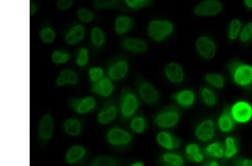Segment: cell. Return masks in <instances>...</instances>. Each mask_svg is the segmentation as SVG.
<instances>
[{
	"label": "cell",
	"instance_id": "7c38bea8",
	"mask_svg": "<svg viewBox=\"0 0 252 166\" xmlns=\"http://www.w3.org/2000/svg\"><path fill=\"white\" fill-rule=\"evenodd\" d=\"M222 4L217 0H206L194 7V14L199 17H214L221 13Z\"/></svg>",
	"mask_w": 252,
	"mask_h": 166
},
{
	"label": "cell",
	"instance_id": "603a6c76",
	"mask_svg": "<svg viewBox=\"0 0 252 166\" xmlns=\"http://www.w3.org/2000/svg\"><path fill=\"white\" fill-rule=\"evenodd\" d=\"M135 20L127 15H118L115 20V31L118 36H123L129 33L135 27Z\"/></svg>",
	"mask_w": 252,
	"mask_h": 166
},
{
	"label": "cell",
	"instance_id": "8992f818",
	"mask_svg": "<svg viewBox=\"0 0 252 166\" xmlns=\"http://www.w3.org/2000/svg\"><path fill=\"white\" fill-rule=\"evenodd\" d=\"M129 70V62L127 56L119 55L109 60L105 72L107 78L113 82H119L126 78Z\"/></svg>",
	"mask_w": 252,
	"mask_h": 166
},
{
	"label": "cell",
	"instance_id": "ab89813d",
	"mask_svg": "<svg viewBox=\"0 0 252 166\" xmlns=\"http://www.w3.org/2000/svg\"><path fill=\"white\" fill-rule=\"evenodd\" d=\"M89 61V51L87 48L83 47L77 51L75 63L80 68H84L88 65Z\"/></svg>",
	"mask_w": 252,
	"mask_h": 166
},
{
	"label": "cell",
	"instance_id": "d6986e66",
	"mask_svg": "<svg viewBox=\"0 0 252 166\" xmlns=\"http://www.w3.org/2000/svg\"><path fill=\"white\" fill-rule=\"evenodd\" d=\"M115 91V84L107 77H104L98 82L92 83L91 88L92 94L104 99L110 98Z\"/></svg>",
	"mask_w": 252,
	"mask_h": 166
},
{
	"label": "cell",
	"instance_id": "4dcf8cb0",
	"mask_svg": "<svg viewBox=\"0 0 252 166\" xmlns=\"http://www.w3.org/2000/svg\"><path fill=\"white\" fill-rule=\"evenodd\" d=\"M63 128L67 135L76 137L80 135L82 131V124L78 119L75 117H70L64 120Z\"/></svg>",
	"mask_w": 252,
	"mask_h": 166
},
{
	"label": "cell",
	"instance_id": "7402d4cb",
	"mask_svg": "<svg viewBox=\"0 0 252 166\" xmlns=\"http://www.w3.org/2000/svg\"><path fill=\"white\" fill-rule=\"evenodd\" d=\"M236 123L231 115V107L229 105H226L218 119L219 130L222 133H229L234 130Z\"/></svg>",
	"mask_w": 252,
	"mask_h": 166
},
{
	"label": "cell",
	"instance_id": "52a82bcc",
	"mask_svg": "<svg viewBox=\"0 0 252 166\" xmlns=\"http://www.w3.org/2000/svg\"><path fill=\"white\" fill-rule=\"evenodd\" d=\"M119 113V104L115 98L105 101L97 113V122L101 125L110 124L117 118Z\"/></svg>",
	"mask_w": 252,
	"mask_h": 166
},
{
	"label": "cell",
	"instance_id": "f546056e",
	"mask_svg": "<svg viewBox=\"0 0 252 166\" xmlns=\"http://www.w3.org/2000/svg\"><path fill=\"white\" fill-rule=\"evenodd\" d=\"M203 152L207 157L213 158V159H221L224 157V145L219 141H214L207 145Z\"/></svg>",
	"mask_w": 252,
	"mask_h": 166
},
{
	"label": "cell",
	"instance_id": "d4e9b609",
	"mask_svg": "<svg viewBox=\"0 0 252 166\" xmlns=\"http://www.w3.org/2000/svg\"><path fill=\"white\" fill-rule=\"evenodd\" d=\"M93 7L97 10H116L129 11L124 1L118 0H95L92 3Z\"/></svg>",
	"mask_w": 252,
	"mask_h": 166
},
{
	"label": "cell",
	"instance_id": "4316f807",
	"mask_svg": "<svg viewBox=\"0 0 252 166\" xmlns=\"http://www.w3.org/2000/svg\"><path fill=\"white\" fill-rule=\"evenodd\" d=\"M159 163L163 166H185L186 161L181 154L169 151L162 154Z\"/></svg>",
	"mask_w": 252,
	"mask_h": 166
},
{
	"label": "cell",
	"instance_id": "ffe728a7",
	"mask_svg": "<svg viewBox=\"0 0 252 166\" xmlns=\"http://www.w3.org/2000/svg\"><path fill=\"white\" fill-rule=\"evenodd\" d=\"M55 130V121L50 113H46L40 119L38 132L40 140L44 142L50 140L54 135Z\"/></svg>",
	"mask_w": 252,
	"mask_h": 166
},
{
	"label": "cell",
	"instance_id": "7a4b0ae2",
	"mask_svg": "<svg viewBox=\"0 0 252 166\" xmlns=\"http://www.w3.org/2000/svg\"><path fill=\"white\" fill-rule=\"evenodd\" d=\"M140 106L139 96L131 88L121 89L119 102V112L123 121L131 120L135 115Z\"/></svg>",
	"mask_w": 252,
	"mask_h": 166
},
{
	"label": "cell",
	"instance_id": "2e32d148",
	"mask_svg": "<svg viewBox=\"0 0 252 166\" xmlns=\"http://www.w3.org/2000/svg\"><path fill=\"white\" fill-rule=\"evenodd\" d=\"M170 98L180 108L188 109L194 105L196 94L192 89L186 88L172 93Z\"/></svg>",
	"mask_w": 252,
	"mask_h": 166
},
{
	"label": "cell",
	"instance_id": "836d02e7",
	"mask_svg": "<svg viewBox=\"0 0 252 166\" xmlns=\"http://www.w3.org/2000/svg\"><path fill=\"white\" fill-rule=\"evenodd\" d=\"M204 80L207 84L218 90H220L225 86V79L220 74L208 73L204 76Z\"/></svg>",
	"mask_w": 252,
	"mask_h": 166
},
{
	"label": "cell",
	"instance_id": "ac0fdd59",
	"mask_svg": "<svg viewBox=\"0 0 252 166\" xmlns=\"http://www.w3.org/2000/svg\"><path fill=\"white\" fill-rule=\"evenodd\" d=\"M165 78L174 84H180L184 82L185 72L180 63L170 62L166 64L164 68Z\"/></svg>",
	"mask_w": 252,
	"mask_h": 166
},
{
	"label": "cell",
	"instance_id": "d6a6232c",
	"mask_svg": "<svg viewBox=\"0 0 252 166\" xmlns=\"http://www.w3.org/2000/svg\"><path fill=\"white\" fill-rule=\"evenodd\" d=\"M56 33L54 28L49 24H44L39 30V36L43 43L51 44L55 41Z\"/></svg>",
	"mask_w": 252,
	"mask_h": 166
},
{
	"label": "cell",
	"instance_id": "44dd1931",
	"mask_svg": "<svg viewBox=\"0 0 252 166\" xmlns=\"http://www.w3.org/2000/svg\"><path fill=\"white\" fill-rule=\"evenodd\" d=\"M79 82V76L77 72L74 69L67 68L60 72L56 79L55 84L59 87L66 86H75L78 84Z\"/></svg>",
	"mask_w": 252,
	"mask_h": 166
},
{
	"label": "cell",
	"instance_id": "83f0119b",
	"mask_svg": "<svg viewBox=\"0 0 252 166\" xmlns=\"http://www.w3.org/2000/svg\"><path fill=\"white\" fill-rule=\"evenodd\" d=\"M87 154V150L83 145H75L69 149L65 156L66 163L74 165L84 159Z\"/></svg>",
	"mask_w": 252,
	"mask_h": 166
},
{
	"label": "cell",
	"instance_id": "ba28073f",
	"mask_svg": "<svg viewBox=\"0 0 252 166\" xmlns=\"http://www.w3.org/2000/svg\"><path fill=\"white\" fill-rule=\"evenodd\" d=\"M195 47L198 55L205 60L212 59L217 55V44L209 35H202L199 36Z\"/></svg>",
	"mask_w": 252,
	"mask_h": 166
},
{
	"label": "cell",
	"instance_id": "b9f144b4",
	"mask_svg": "<svg viewBox=\"0 0 252 166\" xmlns=\"http://www.w3.org/2000/svg\"><path fill=\"white\" fill-rule=\"evenodd\" d=\"M240 42L243 44H248L252 41V21L246 24L242 28L239 36Z\"/></svg>",
	"mask_w": 252,
	"mask_h": 166
},
{
	"label": "cell",
	"instance_id": "6da1fadb",
	"mask_svg": "<svg viewBox=\"0 0 252 166\" xmlns=\"http://www.w3.org/2000/svg\"><path fill=\"white\" fill-rule=\"evenodd\" d=\"M226 68L235 85L248 92L252 90V64L234 57L226 63Z\"/></svg>",
	"mask_w": 252,
	"mask_h": 166
},
{
	"label": "cell",
	"instance_id": "f6af8a7d",
	"mask_svg": "<svg viewBox=\"0 0 252 166\" xmlns=\"http://www.w3.org/2000/svg\"><path fill=\"white\" fill-rule=\"evenodd\" d=\"M235 166H252V159L241 158L235 163Z\"/></svg>",
	"mask_w": 252,
	"mask_h": 166
},
{
	"label": "cell",
	"instance_id": "277c9868",
	"mask_svg": "<svg viewBox=\"0 0 252 166\" xmlns=\"http://www.w3.org/2000/svg\"><path fill=\"white\" fill-rule=\"evenodd\" d=\"M136 94L142 102L149 106H155L160 103L161 96L158 89L140 74L135 79Z\"/></svg>",
	"mask_w": 252,
	"mask_h": 166
},
{
	"label": "cell",
	"instance_id": "74e56055",
	"mask_svg": "<svg viewBox=\"0 0 252 166\" xmlns=\"http://www.w3.org/2000/svg\"><path fill=\"white\" fill-rule=\"evenodd\" d=\"M242 23L241 20L234 19L229 24L227 37L230 41L233 42L237 40L242 29Z\"/></svg>",
	"mask_w": 252,
	"mask_h": 166
},
{
	"label": "cell",
	"instance_id": "9c48e42d",
	"mask_svg": "<svg viewBox=\"0 0 252 166\" xmlns=\"http://www.w3.org/2000/svg\"><path fill=\"white\" fill-rule=\"evenodd\" d=\"M106 138L109 144L115 147H124L131 144V134L119 127H114L107 132Z\"/></svg>",
	"mask_w": 252,
	"mask_h": 166
},
{
	"label": "cell",
	"instance_id": "7dc6e473",
	"mask_svg": "<svg viewBox=\"0 0 252 166\" xmlns=\"http://www.w3.org/2000/svg\"><path fill=\"white\" fill-rule=\"evenodd\" d=\"M243 4L247 10H252V0H245Z\"/></svg>",
	"mask_w": 252,
	"mask_h": 166
},
{
	"label": "cell",
	"instance_id": "4fadbf2b",
	"mask_svg": "<svg viewBox=\"0 0 252 166\" xmlns=\"http://www.w3.org/2000/svg\"><path fill=\"white\" fill-rule=\"evenodd\" d=\"M86 35V29L82 24L75 23L64 30V40L68 46H75L83 42Z\"/></svg>",
	"mask_w": 252,
	"mask_h": 166
},
{
	"label": "cell",
	"instance_id": "f1b7e54d",
	"mask_svg": "<svg viewBox=\"0 0 252 166\" xmlns=\"http://www.w3.org/2000/svg\"><path fill=\"white\" fill-rule=\"evenodd\" d=\"M129 127L130 130L137 135L144 133L148 128V122L146 117L142 114L134 116L130 120Z\"/></svg>",
	"mask_w": 252,
	"mask_h": 166
},
{
	"label": "cell",
	"instance_id": "f35d334b",
	"mask_svg": "<svg viewBox=\"0 0 252 166\" xmlns=\"http://www.w3.org/2000/svg\"><path fill=\"white\" fill-rule=\"evenodd\" d=\"M76 14L77 18L82 24L90 23L95 18L94 12L87 7H79L77 9Z\"/></svg>",
	"mask_w": 252,
	"mask_h": 166
},
{
	"label": "cell",
	"instance_id": "1f68e13d",
	"mask_svg": "<svg viewBox=\"0 0 252 166\" xmlns=\"http://www.w3.org/2000/svg\"><path fill=\"white\" fill-rule=\"evenodd\" d=\"M200 96L203 103L207 107H214L218 103V98L216 93L209 87H202L200 91Z\"/></svg>",
	"mask_w": 252,
	"mask_h": 166
},
{
	"label": "cell",
	"instance_id": "8fae6325",
	"mask_svg": "<svg viewBox=\"0 0 252 166\" xmlns=\"http://www.w3.org/2000/svg\"><path fill=\"white\" fill-rule=\"evenodd\" d=\"M122 50L134 55H142L148 51L149 46L146 40L137 37H124L120 42Z\"/></svg>",
	"mask_w": 252,
	"mask_h": 166
},
{
	"label": "cell",
	"instance_id": "60d3db41",
	"mask_svg": "<svg viewBox=\"0 0 252 166\" xmlns=\"http://www.w3.org/2000/svg\"><path fill=\"white\" fill-rule=\"evenodd\" d=\"M89 166H119L117 161L111 156H100L93 160Z\"/></svg>",
	"mask_w": 252,
	"mask_h": 166
},
{
	"label": "cell",
	"instance_id": "484cf974",
	"mask_svg": "<svg viewBox=\"0 0 252 166\" xmlns=\"http://www.w3.org/2000/svg\"><path fill=\"white\" fill-rule=\"evenodd\" d=\"M186 159L190 163L200 164L204 161L205 155L199 145L195 143H189L185 148Z\"/></svg>",
	"mask_w": 252,
	"mask_h": 166
},
{
	"label": "cell",
	"instance_id": "5b68a950",
	"mask_svg": "<svg viewBox=\"0 0 252 166\" xmlns=\"http://www.w3.org/2000/svg\"><path fill=\"white\" fill-rule=\"evenodd\" d=\"M174 29V24L170 20L156 19L149 23L147 32L150 38L154 42L161 43L170 37Z\"/></svg>",
	"mask_w": 252,
	"mask_h": 166
},
{
	"label": "cell",
	"instance_id": "e0dca14e",
	"mask_svg": "<svg viewBox=\"0 0 252 166\" xmlns=\"http://www.w3.org/2000/svg\"><path fill=\"white\" fill-rule=\"evenodd\" d=\"M156 141L159 146L168 151H173L181 147L182 140L167 131L158 132L156 136Z\"/></svg>",
	"mask_w": 252,
	"mask_h": 166
},
{
	"label": "cell",
	"instance_id": "681fc988",
	"mask_svg": "<svg viewBox=\"0 0 252 166\" xmlns=\"http://www.w3.org/2000/svg\"><path fill=\"white\" fill-rule=\"evenodd\" d=\"M129 166H145V165L143 163H142V162L136 161L135 163L130 165Z\"/></svg>",
	"mask_w": 252,
	"mask_h": 166
},
{
	"label": "cell",
	"instance_id": "7bdbcfd3",
	"mask_svg": "<svg viewBox=\"0 0 252 166\" xmlns=\"http://www.w3.org/2000/svg\"><path fill=\"white\" fill-rule=\"evenodd\" d=\"M88 74L89 79L92 84L104 78V71L103 68L100 67L93 66L89 68Z\"/></svg>",
	"mask_w": 252,
	"mask_h": 166
},
{
	"label": "cell",
	"instance_id": "d590c367",
	"mask_svg": "<svg viewBox=\"0 0 252 166\" xmlns=\"http://www.w3.org/2000/svg\"><path fill=\"white\" fill-rule=\"evenodd\" d=\"M225 155L226 159H232L237 155L239 151L237 141L233 137H227L224 143Z\"/></svg>",
	"mask_w": 252,
	"mask_h": 166
},
{
	"label": "cell",
	"instance_id": "5bb4252c",
	"mask_svg": "<svg viewBox=\"0 0 252 166\" xmlns=\"http://www.w3.org/2000/svg\"><path fill=\"white\" fill-rule=\"evenodd\" d=\"M231 113L235 122L240 124L249 123L252 119V106L245 101H239L231 107Z\"/></svg>",
	"mask_w": 252,
	"mask_h": 166
},
{
	"label": "cell",
	"instance_id": "8d00e7d4",
	"mask_svg": "<svg viewBox=\"0 0 252 166\" xmlns=\"http://www.w3.org/2000/svg\"><path fill=\"white\" fill-rule=\"evenodd\" d=\"M71 59V54L66 50H55L52 53L51 60L56 65H63L70 61Z\"/></svg>",
	"mask_w": 252,
	"mask_h": 166
},
{
	"label": "cell",
	"instance_id": "cb8c5ba5",
	"mask_svg": "<svg viewBox=\"0 0 252 166\" xmlns=\"http://www.w3.org/2000/svg\"><path fill=\"white\" fill-rule=\"evenodd\" d=\"M90 42L93 49L102 50L107 42V35L105 31L99 27H92L90 31Z\"/></svg>",
	"mask_w": 252,
	"mask_h": 166
},
{
	"label": "cell",
	"instance_id": "e575fe53",
	"mask_svg": "<svg viewBox=\"0 0 252 166\" xmlns=\"http://www.w3.org/2000/svg\"><path fill=\"white\" fill-rule=\"evenodd\" d=\"M128 11H137L155 5L153 0H125L124 1Z\"/></svg>",
	"mask_w": 252,
	"mask_h": 166
},
{
	"label": "cell",
	"instance_id": "bcb514c9",
	"mask_svg": "<svg viewBox=\"0 0 252 166\" xmlns=\"http://www.w3.org/2000/svg\"><path fill=\"white\" fill-rule=\"evenodd\" d=\"M39 5L37 2L34 1H30V16L33 17L39 10Z\"/></svg>",
	"mask_w": 252,
	"mask_h": 166
},
{
	"label": "cell",
	"instance_id": "c3c4849f",
	"mask_svg": "<svg viewBox=\"0 0 252 166\" xmlns=\"http://www.w3.org/2000/svg\"><path fill=\"white\" fill-rule=\"evenodd\" d=\"M202 166H220V165L216 161H210L207 162Z\"/></svg>",
	"mask_w": 252,
	"mask_h": 166
},
{
	"label": "cell",
	"instance_id": "ee69618b",
	"mask_svg": "<svg viewBox=\"0 0 252 166\" xmlns=\"http://www.w3.org/2000/svg\"><path fill=\"white\" fill-rule=\"evenodd\" d=\"M74 3L72 0H58L56 3V6L59 11H66L74 6Z\"/></svg>",
	"mask_w": 252,
	"mask_h": 166
},
{
	"label": "cell",
	"instance_id": "30bf717a",
	"mask_svg": "<svg viewBox=\"0 0 252 166\" xmlns=\"http://www.w3.org/2000/svg\"><path fill=\"white\" fill-rule=\"evenodd\" d=\"M68 105L71 110L80 115L89 114L97 107L96 101L92 96L71 98L68 100Z\"/></svg>",
	"mask_w": 252,
	"mask_h": 166
},
{
	"label": "cell",
	"instance_id": "3957f363",
	"mask_svg": "<svg viewBox=\"0 0 252 166\" xmlns=\"http://www.w3.org/2000/svg\"><path fill=\"white\" fill-rule=\"evenodd\" d=\"M182 116L180 108L176 104H170L153 115V121L156 127L167 130L176 128Z\"/></svg>",
	"mask_w": 252,
	"mask_h": 166
},
{
	"label": "cell",
	"instance_id": "9a60e30c",
	"mask_svg": "<svg viewBox=\"0 0 252 166\" xmlns=\"http://www.w3.org/2000/svg\"><path fill=\"white\" fill-rule=\"evenodd\" d=\"M215 135V124L210 118L205 119L199 123L194 129V136L203 143L212 140Z\"/></svg>",
	"mask_w": 252,
	"mask_h": 166
}]
</instances>
